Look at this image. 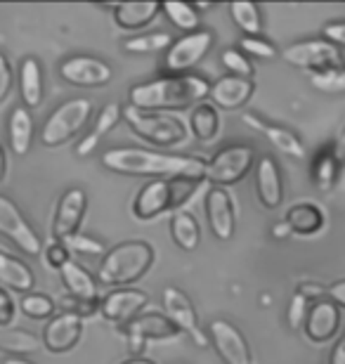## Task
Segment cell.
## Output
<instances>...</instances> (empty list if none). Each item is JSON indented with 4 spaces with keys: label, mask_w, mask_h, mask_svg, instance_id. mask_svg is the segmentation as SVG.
I'll return each mask as SVG.
<instances>
[{
    "label": "cell",
    "mask_w": 345,
    "mask_h": 364,
    "mask_svg": "<svg viewBox=\"0 0 345 364\" xmlns=\"http://www.w3.org/2000/svg\"><path fill=\"white\" fill-rule=\"evenodd\" d=\"M102 166L119 176H135V178H192L203 180L206 161L196 156H173L159 154V151H147L137 147H121L109 149L102 154Z\"/></svg>",
    "instance_id": "cell-1"
},
{
    "label": "cell",
    "mask_w": 345,
    "mask_h": 364,
    "mask_svg": "<svg viewBox=\"0 0 345 364\" xmlns=\"http://www.w3.org/2000/svg\"><path fill=\"white\" fill-rule=\"evenodd\" d=\"M211 83L203 76H166L130 88V107L139 112H178L201 105L208 97Z\"/></svg>",
    "instance_id": "cell-2"
},
{
    "label": "cell",
    "mask_w": 345,
    "mask_h": 364,
    "mask_svg": "<svg viewBox=\"0 0 345 364\" xmlns=\"http://www.w3.org/2000/svg\"><path fill=\"white\" fill-rule=\"evenodd\" d=\"M154 265V249L147 242H123L105 253L97 270V282L105 287L126 289V284L142 279Z\"/></svg>",
    "instance_id": "cell-3"
},
{
    "label": "cell",
    "mask_w": 345,
    "mask_h": 364,
    "mask_svg": "<svg viewBox=\"0 0 345 364\" xmlns=\"http://www.w3.org/2000/svg\"><path fill=\"white\" fill-rule=\"evenodd\" d=\"M203 180L192 178H161L152 180L139 189L133 201V213L139 220H152L166 210L180 208L196 194Z\"/></svg>",
    "instance_id": "cell-4"
},
{
    "label": "cell",
    "mask_w": 345,
    "mask_h": 364,
    "mask_svg": "<svg viewBox=\"0 0 345 364\" xmlns=\"http://www.w3.org/2000/svg\"><path fill=\"white\" fill-rule=\"evenodd\" d=\"M92 116V102L85 97H73L60 105L48 116L46 126L41 130V142L46 147H60L69 142L73 135H78L85 128V123Z\"/></svg>",
    "instance_id": "cell-5"
},
{
    "label": "cell",
    "mask_w": 345,
    "mask_h": 364,
    "mask_svg": "<svg viewBox=\"0 0 345 364\" xmlns=\"http://www.w3.org/2000/svg\"><path fill=\"white\" fill-rule=\"evenodd\" d=\"M123 119L130 126V130L142 137V140L156 144V147H173L185 140V128L175 116L166 114H149V112H139L135 107L123 109Z\"/></svg>",
    "instance_id": "cell-6"
},
{
    "label": "cell",
    "mask_w": 345,
    "mask_h": 364,
    "mask_svg": "<svg viewBox=\"0 0 345 364\" xmlns=\"http://www.w3.org/2000/svg\"><path fill=\"white\" fill-rule=\"evenodd\" d=\"M255 151L248 144H230L216 151V156L206 161V173L203 180L211 182V187H232L239 180L248 176V171L253 168Z\"/></svg>",
    "instance_id": "cell-7"
},
{
    "label": "cell",
    "mask_w": 345,
    "mask_h": 364,
    "mask_svg": "<svg viewBox=\"0 0 345 364\" xmlns=\"http://www.w3.org/2000/svg\"><path fill=\"white\" fill-rule=\"evenodd\" d=\"M282 60L291 67L312 71V74H324V71L343 69V53L341 48H336L334 43L324 38H312V41H298L289 46L282 53Z\"/></svg>",
    "instance_id": "cell-8"
},
{
    "label": "cell",
    "mask_w": 345,
    "mask_h": 364,
    "mask_svg": "<svg viewBox=\"0 0 345 364\" xmlns=\"http://www.w3.org/2000/svg\"><path fill=\"white\" fill-rule=\"evenodd\" d=\"M211 48H213V31H208V28L185 33L182 38L173 41V46L166 50L164 67L173 76H185L187 71H192L208 55Z\"/></svg>",
    "instance_id": "cell-9"
},
{
    "label": "cell",
    "mask_w": 345,
    "mask_h": 364,
    "mask_svg": "<svg viewBox=\"0 0 345 364\" xmlns=\"http://www.w3.org/2000/svg\"><path fill=\"white\" fill-rule=\"evenodd\" d=\"M161 298H164L166 317L171 319L180 331H185L199 348H208V343H211L208 333L199 326V317H196L194 303L189 301V296L185 291L178 287H166Z\"/></svg>",
    "instance_id": "cell-10"
},
{
    "label": "cell",
    "mask_w": 345,
    "mask_h": 364,
    "mask_svg": "<svg viewBox=\"0 0 345 364\" xmlns=\"http://www.w3.org/2000/svg\"><path fill=\"white\" fill-rule=\"evenodd\" d=\"M0 235L21 249L28 256H41L43 244L41 237L36 235V230L28 225V220L21 215V210L17 208V203L7 196L0 194Z\"/></svg>",
    "instance_id": "cell-11"
},
{
    "label": "cell",
    "mask_w": 345,
    "mask_h": 364,
    "mask_svg": "<svg viewBox=\"0 0 345 364\" xmlns=\"http://www.w3.org/2000/svg\"><path fill=\"white\" fill-rule=\"evenodd\" d=\"M60 76L62 81L76 85V88H102V85L112 83L114 69L100 57L73 55L60 64Z\"/></svg>",
    "instance_id": "cell-12"
},
{
    "label": "cell",
    "mask_w": 345,
    "mask_h": 364,
    "mask_svg": "<svg viewBox=\"0 0 345 364\" xmlns=\"http://www.w3.org/2000/svg\"><path fill=\"white\" fill-rule=\"evenodd\" d=\"M208 341L216 348L223 364H253L251 348H248L244 333L227 319H216L208 326Z\"/></svg>",
    "instance_id": "cell-13"
},
{
    "label": "cell",
    "mask_w": 345,
    "mask_h": 364,
    "mask_svg": "<svg viewBox=\"0 0 345 364\" xmlns=\"http://www.w3.org/2000/svg\"><path fill=\"white\" fill-rule=\"evenodd\" d=\"M149 303V296L139 289H116L100 301V315L116 326H128L139 317L144 305Z\"/></svg>",
    "instance_id": "cell-14"
},
{
    "label": "cell",
    "mask_w": 345,
    "mask_h": 364,
    "mask_svg": "<svg viewBox=\"0 0 345 364\" xmlns=\"http://www.w3.org/2000/svg\"><path fill=\"white\" fill-rule=\"evenodd\" d=\"M83 336V317L73 315V312H60V315L50 317L46 329H43V348L53 355L69 353L78 346Z\"/></svg>",
    "instance_id": "cell-15"
},
{
    "label": "cell",
    "mask_w": 345,
    "mask_h": 364,
    "mask_svg": "<svg viewBox=\"0 0 345 364\" xmlns=\"http://www.w3.org/2000/svg\"><path fill=\"white\" fill-rule=\"evenodd\" d=\"M85 208H87V194L83 189L71 187L62 194L53 220V237L57 242H64L67 237L76 235L80 223H83Z\"/></svg>",
    "instance_id": "cell-16"
},
{
    "label": "cell",
    "mask_w": 345,
    "mask_h": 364,
    "mask_svg": "<svg viewBox=\"0 0 345 364\" xmlns=\"http://www.w3.org/2000/svg\"><path fill=\"white\" fill-rule=\"evenodd\" d=\"M305 336L312 343H327L331 341L341 329V308L331 303L329 298L324 301H314L307 310L305 317Z\"/></svg>",
    "instance_id": "cell-17"
},
{
    "label": "cell",
    "mask_w": 345,
    "mask_h": 364,
    "mask_svg": "<svg viewBox=\"0 0 345 364\" xmlns=\"http://www.w3.org/2000/svg\"><path fill=\"white\" fill-rule=\"evenodd\" d=\"M255 85L251 78H237V76H223L216 83H211V105L216 109H225V112H237L248 100L253 97Z\"/></svg>",
    "instance_id": "cell-18"
},
{
    "label": "cell",
    "mask_w": 345,
    "mask_h": 364,
    "mask_svg": "<svg viewBox=\"0 0 345 364\" xmlns=\"http://www.w3.org/2000/svg\"><path fill=\"white\" fill-rule=\"evenodd\" d=\"M206 218L211 232L220 242H230L234 237V203L223 187H211L206 194Z\"/></svg>",
    "instance_id": "cell-19"
},
{
    "label": "cell",
    "mask_w": 345,
    "mask_h": 364,
    "mask_svg": "<svg viewBox=\"0 0 345 364\" xmlns=\"http://www.w3.org/2000/svg\"><path fill=\"white\" fill-rule=\"evenodd\" d=\"M255 194L267 210H275L284 201L282 171L272 156H260L255 164Z\"/></svg>",
    "instance_id": "cell-20"
},
{
    "label": "cell",
    "mask_w": 345,
    "mask_h": 364,
    "mask_svg": "<svg viewBox=\"0 0 345 364\" xmlns=\"http://www.w3.org/2000/svg\"><path fill=\"white\" fill-rule=\"evenodd\" d=\"M241 121H244L246 126H251L253 130H258L260 135H265L267 142L272 144L277 151H282V154L291 156V159H305L303 140H300L296 133H291L289 128L277 126V123H267V121L258 119L255 114H244Z\"/></svg>",
    "instance_id": "cell-21"
},
{
    "label": "cell",
    "mask_w": 345,
    "mask_h": 364,
    "mask_svg": "<svg viewBox=\"0 0 345 364\" xmlns=\"http://www.w3.org/2000/svg\"><path fill=\"white\" fill-rule=\"evenodd\" d=\"M114 21L126 31H137L144 28L147 24H152L159 17L161 3L156 0H135V3H116L112 5Z\"/></svg>",
    "instance_id": "cell-22"
},
{
    "label": "cell",
    "mask_w": 345,
    "mask_h": 364,
    "mask_svg": "<svg viewBox=\"0 0 345 364\" xmlns=\"http://www.w3.org/2000/svg\"><path fill=\"white\" fill-rule=\"evenodd\" d=\"M62 284L67 289V294L71 296V301L76 303H97V282L92 279V274L80 267L78 263L69 260L67 265L60 270Z\"/></svg>",
    "instance_id": "cell-23"
},
{
    "label": "cell",
    "mask_w": 345,
    "mask_h": 364,
    "mask_svg": "<svg viewBox=\"0 0 345 364\" xmlns=\"http://www.w3.org/2000/svg\"><path fill=\"white\" fill-rule=\"evenodd\" d=\"M121 119H123V107L119 105V102H107V105L100 109V114H97V119H95V123H92L90 133H87L85 137H80V142L76 144V154L78 156L92 154V151L97 149L102 137H105Z\"/></svg>",
    "instance_id": "cell-24"
},
{
    "label": "cell",
    "mask_w": 345,
    "mask_h": 364,
    "mask_svg": "<svg viewBox=\"0 0 345 364\" xmlns=\"http://www.w3.org/2000/svg\"><path fill=\"white\" fill-rule=\"evenodd\" d=\"M126 333L130 338H139V341H164V338H175L180 333V329L175 326L166 315H156V312H149V315H139L126 326Z\"/></svg>",
    "instance_id": "cell-25"
},
{
    "label": "cell",
    "mask_w": 345,
    "mask_h": 364,
    "mask_svg": "<svg viewBox=\"0 0 345 364\" xmlns=\"http://www.w3.org/2000/svg\"><path fill=\"white\" fill-rule=\"evenodd\" d=\"M19 92H21V102H24V107L28 112L36 107H41L43 69L36 57H26V60H21V64H19Z\"/></svg>",
    "instance_id": "cell-26"
},
{
    "label": "cell",
    "mask_w": 345,
    "mask_h": 364,
    "mask_svg": "<svg viewBox=\"0 0 345 364\" xmlns=\"http://www.w3.org/2000/svg\"><path fill=\"white\" fill-rule=\"evenodd\" d=\"M7 137H10V149L14 154H28L33 142V116L26 107L12 109L10 121H7Z\"/></svg>",
    "instance_id": "cell-27"
},
{
    "label": "cell",
    "mask_w": 345,
    "mask_h": 364,
    "mask_svg": "<svg viewBox=\"0 0 345 364\" xmlns=\"http://www.w3.org/2000/svg\"><path fill=\"white\" fill-rule=\"evenodd\" d=\"M36 277L21 260L12 258L10 253L0 251V287L12 289L17 294H31Z\"/></svg>",
    "instance_id": "cell-28"
},
{
    "label": "cell",
    "mask_w": 345,
    "mask_h": 364,
    "mask_svg": "<svg viewBox=\"0 0 345 364\" xmlns=\"http://www.w3.org/2000/svg\"><path fill=\"white\" fill-rule=\"evenodd\" d=\"M284 223L289 225L293 235H317L324 228V213L317 203H296L286 210Z\"/></svg>",
    "instance_id": "cell-29"
},
{
    "label": "cell",
    "mask_w": 345,
    "mask_h": 364,
    "mask_svg": "<svg viewBox=\"0 0 345 364\" xmlns=\"http://www.w3.org/2000/svg\"><path fill=\"white\" fill-rule=\"evenodd\" d=\"M43 341L31 331L24 329H0V353H7L10 358H24V355L38 353Z\"/></svg>",
    "instance_id": "cell-30"
},
{
    "label": "cell",
    "mask_w": 345,
    "mask_h": 364,
    "mask_svg": "<svg viewBox=\"0 0 345 364\" xmlns=\"http://www.w3.org/2000/svg\"><path fill=\"white\" fill-rule=\"evenodd\" d=\"M189 128H192V135L199 142H211L213 137L218 135V128H220L218 109L213 107L211 102H201V105L192 107V114H189Z\"/></svg>",
    "instance_id": "cell-31"
},
{
    "label": "cell",
    "mask_w": 345,
    "mask_h": 364,
    "mask_svg": "<svg viewBox=\"0 0 345 364\" xmlns=\"http://www.w3.org/2000/svg\"><path fill=\"white\" fill-rule=\"evenodd\" d=\"M171 237L182 251H194L201 242V228L196 223V218L187 213V210L175 213L171 220Z\"/></svg>",
    "instance_id": "cell-32"
},
{
    "label": "cell",
    "mask_w": 345,
    "mask_h": 364,
    "mask_svg": "<svg viewBox=\"0 0 345 364\" xmlns=\"http://www.w3.org/2000/svg\"><path fill=\"white\" fill-rule=\"evenodd\" d=\"M230 14L237 28H241L246 36H262L265 21H262V12L258 3H251V0H234V3H230Z\"/></svg>",
    "instance_id": "cell-33"
},
{
    "label": "cell",
    "mask_w": 345,
    "mask_h": 364,
    "mask_svg": "<svg viewBox=\"0 0 345 364\" xmlns=\"http://www.w3.org/2000/svg\"><path fill=\"white\" fill-rule=\"evenodd\" d=\"M161 12H164L168 21H171L175 28H180V31H185V33L199 31L201 17H199V12L194 10V5L182 3V0H166V3H161Z\"/></svg>",
    "instance_id": "cell-34"
},
{
    "label": "cell",
    "mask_w": 345,
    "mask_h": 364,
    "mask_svg": "<svg viewBox=\"0 0 345 364\" xmlns=\"http://www.w3.org/2000/svg\"><path fill=\"white\" fill-rule=\"evenodd\" d=\"M173 46V36L166 31H154V33H142L133 36V38L123 41V53L128 55H154V53H166Z\"/></svg>",
    "instance_id": "cell-35"
},
{
    "label": "cell",
    "mask_w": 345,
    "mask_h": 364,
    "mask_svg": "<svg viewBox=\"0 0 345 364\" xmlns=\"http://www.w3.org/2000/svg\"><path fill=\"white\" fill-rule=\"evenodd\" d=\"M339 168H341V161L334 156L331 149H327L324 154L317 156V164H314V168H312V180L319 192H331L336 185V178H339Z\"/></svg>",
    "instance_id": "cell-36"
},
{
    "label": "cell",
    "mask_w": 345,
    "mask_h": 364,
    "mask_svg": "<svg viewBox=\"0 0 345 364\" xmlns=\"http://www.w3.org/2000/svg\"><path fill=\"white\" fill-rule=\"evenodd\" d=\"M19 310L31 319H50L55 317V303L53 298L43 294H24L19 301Z\"/></svg>",
    "instance_id": "cell-37"
},
{
    "label": "cell",
    "mask_w": 345,
    "mask_h": 364,
    "mask_svg": "<svg viewBox=\"0 0 345 364\" xmlns=\"http://www.w3.org/2000/svg\"><path fill=\"white\" fill-rule=\"evenodd\" d=\"M220 62H223V67L227 69V74L230 76H237V78H251L253 76V62L248 60L239 48L223 50Z\"/></svg>",
    "instance_id": "cell-38"
},
{
    "label": "cell",
    "mask_w": 345,
    "mask_h": 364,
    "mask_svg": "<svg viewBox=\"0 0 345 364\" xmlns=\"http://www.w3.org/2000/svg\"><path fill=\"white\" fill-rule=\"evenodd\" d=\"M310 83L314 90H319L324 95H345V67L324 71V74H312Z\"/></svg>",
    "instance_id": "cell-39"
},
{
    "label": "cell",
    "mask_w": 345,
    "mask_h": 364,
    "mask_svg": "<svg viewBox=\"0 0 345 364\" xmlns=\"http://www.w3.org/2000/svg\"><path fill=\"white\" fill-rule=\"evenodd\" d=\"M239 50L248 60L251 57H255V60H277L279 57L277 48L267 38H262V36H246V38H241Z\"/></svg>",
    "instance_id": "cell-40"
},
{
    "label": "cell",
    "mask_w": 345,
    "mask_h": 364,
    "mask_svg": "<svg viewBox=\"0 0 345 364\" xmlns=\"http://www.w3.org/2000/svg\"><path fill=\"white\" fill-rule=\"evenodd\" d=\"M64 246H67L69 251H76V253H83V256H102L105 258V244L100 242V239H92L87 235H80V232H76V235H71L64 239Z\"/></svg>",
    "instance_id": "cell-41"
},
{
    "label": "cell",
    "mask_w": 345,
    "mask_h": 364,
    "mask_svg": "<svg viewBox=\"0 0 345 364\" xmlns=\"http://www.w3.org/2000/svg\"><path fill=\"white\" fill-rule=\"evenodd\" d=\"M310 301L305 296H300L298 291L293 294L289 308H286V322H289L291 329H300L305 324V317H307V310H310Z\"/></svg>",
    "instance_id": "cell-42"
},
{
    "label": "cell",
    "mask_w": 345,
    "mask_h": 364,
    "mask_svg": "<svg viewBox=\"0 0 345 364\" xmlns=\"http://www.w3.org/2000/svg\"><path fill=\"white\" fill-rule=\"evenodd\" d=\"M43 258H46V263L53 267V270H62V267L69 263V249L64 246V242L53 239V242L43 249Z\"/></svg>",
    "instance_id": "cell-43"
},
{
    "label": "cell",
    "mask_w": 345,
    "mask_h": 364,
    "mask_svg": "<svg viewBox=\"0 0 345 364\" xmlns=\"http://www.w3.org/2000/svg\"><path fill=\"white\" fill-rule=\"evenodd\" d=\"M322 33H324V41L334 43L336 48H345V21H329Z\"/></svg>",
    "instance_id": "cell-44"
},
{
    "label": "cell",
    "mask_w": 345,
    "mask_h": 364,
    "mask_svg": "<svg viewBox=\"0 0 345 364\" xmlns=\"http://www.w3.org/2000/svg\"><path fill=\"white\" fill-rule=\"evenodd\" d=\"M10 88H12V67L7 62V57L0 53V105L7 100Z\"/></svg>",
    "instance_id": "cell-45"
},
{
    "label": "cell",
    "mask_w": 345,
    "mask_h": 364,
    "mask_svg": "<svg viewBox=\"0 0 345 364\" xmlns=\"http://www.w3.org/2000/svg\"><path fill=\"white\" fill-rule=\"evenodd\" d=\"M12 319H14V301H12V296L7 294V289L0 287V329L10 326Z\"/></svg>",
    "instance_id": "cell-46"
},
{
    "label": "cell",
    "mask_w": 345,
    "mask_h": 364,
    "mask_svg": "<svg viewBox=\"0 0 345 364\" xmlns=\"http://www.w3.org/2000/svg\"><path fill=\"white\" fill-rule=\"evenodd\" d=\"M298 294H300V296H305L310 303H314V301H324V298H327V287H322V284H300V287H298Z\"/></svg>",
    "instance_id": "cell-47"
},
{
    "label": "cell",
    "mask_w": 345,
    "mask_h": 364,
    "mask_svg": "<svg viewBox=\"0 0 345 364\" xmlns=\"http://www.w3.org/2000/svg\"><path fill=\"white\" fill-rule=\"evenodd\" d=\"M327 298L339 305V308H345V279L331 284V287H327Z\"/></svg>",
    "instance_id": "cell-48"
},
{
    "label": "cell",
    "mask_w": 345,
    "mask_h": 364,
    "mask_svg": "<svg viewBox=\"0 0 345 364\" xmlns=\"http://www.w3.org/2000/svg\"><path fill=\"white\" fill-rule=\"evenodd\" d=\"M329 364H345V333L339 343L334 346L331 355H329Z\"/></svg>",
    "instance_id": "cell-49"
},
{
    "label": "cell",
    "mask_w": 345,
    "mask_h": 364,
    "mask_svg": "<svg viewBox=\"0 0 345 364\" xmlns=\"http://www.w3.org/2000/svg\"><path fill=\"white\" fill-rule=\"evenodd\" d=\"M331 151H334V156L339 159V161H343V159H345V126H343V130L339 133V137H336Z\"/></svg>",
    "instance_id": "cell-50"
},
{
    "label": "cell",
    "mask_w": 345,
    "mask_h": 364,
    "mask_svg": "<svg viewBox=\"0 0 345 364\" xmlns=\"http://www.w3.org/2000/svg\"><path fill=\"white\" fill-rule=\"evenodd\" d=\"M293 232H291V228L286 223H277L275 228H272V237L275 239H286V237H291Z\"/></svg>",
    "instance_id": "cell-51"
},
{
    "label": "cell",
    "mask_w": 345,
    "mask_h": 364,
    "mask_svg": "<svg viewBox=\"0 0 345 364\" xmlns=\"http://www.w3.org/2000/svg\"><path fill=\"white\" fill-rule=\"evenodd\" d=\"M5 168H7V159H5V149L0 147V182L5 178Z\"/></svg>",
    "instance_id": "cell-52"
},
{
    "label": "cell",
    "mask_w": 345,
    "mask_h": 364,
    "mask_svg": "<svg viewBox=\"0 0 345 364\" xmlns=\"http://www.w3.org/2000/svg\"><path fill=\"white\" fill-rule=\"evenodd\" d=\"M3 364H33V362L24 360V358H7V360H3Z\"/></svg>",
    "instance_id": "cell-53"
},
{
    "label": "cell",
    "mask_w": 345,
    "mask_h": 364,
    "mask_svg": "<svg viewBox=\"0 0 345 364\" xmlns=\"http://www.w3.org/2000/svg\"><path fill=\"white\" fill-rule=\"evenodd\" d=\"M123 364H156V362H149V360H142V358H133V360H126Z\"/></svg>",
    "instance_id": "cell-54"
}]
</instances>
